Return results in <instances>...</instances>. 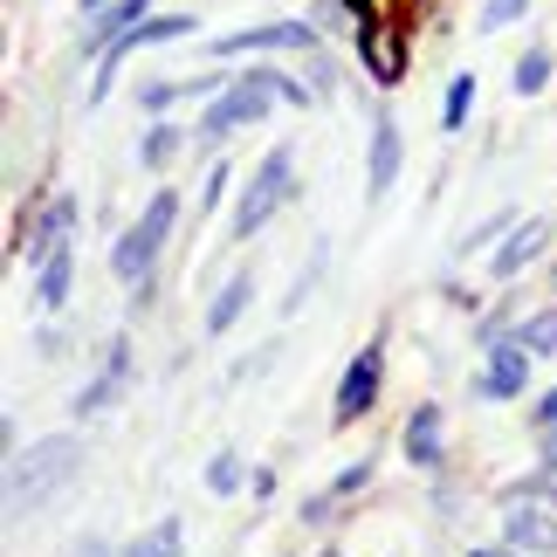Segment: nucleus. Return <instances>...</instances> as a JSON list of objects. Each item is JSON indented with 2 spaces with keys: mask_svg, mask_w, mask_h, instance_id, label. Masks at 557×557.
I'll return each mask as SVG.
<instances>
[{
  "mask_svg": "<svg viewBox=\"0 0 557 557\" xmlns=\"http://www.w3.org/2000/svg\"><path fill=\"white\" fill-rule=\"evenodd\" d=\"M83 468V441L76 434H49V441H35L28 455L14 461V509L21 503H49L62 482H70Z\"/></svg>",
  "mask_w": 557,
  "mask_h": 557,
  "instance_id": "1",
  "label": "nucleus"
},
{
  "mask_svg": "<svg viewBox=\"0 0 557 557\" xmlns=\"http://www.w3.org/2000/svg\"><path fill=\"white\" fill-rule=\"evenodd\" d=\"M283 97V76L275 70H248V76H234L227 90H221V103L207 111V124H200V145H221L234 124H255V117H269V103Z\"/></svg>",
  "mask_w": 557,
  "mask_h": 557,
  "instance_id": "2",
  "label": "nucleus"
},
{
  "mask_svg": "<svg viewBox=\"0 0 557 557\" xmlns=\"http://www.w3.org/2000/svg\"><path fill=\"white\" fill-rule=\"evenodd\" d=\"M289 165H296V152H289V145H275V152L262 159V173L248 180L242 207H234V234H255V227H262L275 207H283V193H289Z\"/></svg>",
  "mask_w": 557,
  "mask_h": 557,
  "instance_id": "3",
  "label": "nucleus"
},
{
  "mask_svg": "<svg viewBox=\"0 0 557 557\" xmlns=\"http://www.w3.org/2000/svg\"><path fill=\"white\" fill-rule=\"evenodd\" d=\"M358 55H366V76L379 83V90H393V83L406 76V35H399V21L372 14L366 28H358Z\"/></svg>",
  "mask_w": 557,
  "mask_h": 557,
  "instance_id": "4",
  "label": "nucleus"
},
{
  "mask_svg": "<svg viewBox=\"0 0 557 557\" xmlns=\"http://www.w3.org/2000/svg\"><path fill=\"white\" fill-rule=\"evenodd\" d=\"M372 399H379V345H366L345 366V385H337V426H351V420H366L372 413Z\"/></svg>",
  "mask_w": 557,
  "mask_h": 557,
  "instance_id": "5",
  "label": "nucleus"
},
{
  "mask_svg": "<svg viewBox=\"0 0 557 557\" xmlns=\"http://www.w3.org/2000/svg\"><path fill=\"white\" fill-rule=\"evenodd\" d=\"M523 379H530V351L523 345H496V351H488V366L475 372V393L482 399H517Z\"/></svg>",
  "mask_w": 557,
  "mask_h": 557,
  "instance_id": "6",
  "label": "nucleus"
},
{
  "mask_svg": "<svg viewBox=\"0 0 557 557\" xmlns=\"http://www.w3.org/2000/svg\"><path fill=\"white\" fill-rule=\"evenodd\" d=\"M186 28H193V14H159V21H145V28H132V35H124L111 55H103V76L90 83V97H103V90H111V70H117V62L132 55V49H152V41H180Z\"/></svg>",
  "mask_w": 557,
  "mask_h": 557,
  "instance_id": "7",
  "label": "nucleus"
},
{
  "mask_svg": "<svg viewBox=\"0 0 557 557\" xmlns=\"http://www.w3.org/2000/svg\"><path fill=\"white\" fill-rule=\"evenodd\" d=\"M221 55H255V49H310L317 55V28H304V21H275V28H248V35H227L213 41Z\"/></svg>",
  "mask_w": 557,
  "mask_h": 557,
  "instance_id": "8",
  "label": "nucleus"
},
{
  "mask_svg": "<svg viewBox=\"0 0 557 557\" xmlns=\"http://www.w3.org/2000/svg\"><path fill=\"white\" fill-rule=\"evenodd\" d=\"M503 530H509V544H517V550H550L557 544V517H550L544 503H523V496H509Z\"/></svg>",
  "mask_w": 557,
  "mask_h": 557,
  "instance_id": "9",
  "label": "nucleus"
},
{
  "mask_svg": "<svg viewBox=\"0 0 557 557\" xmlns=\"http://www.w3.org/2000/svg\"><path fill=\"white\" fill-rule=\"evenodd\" d=\"M544 242H550V221H517V227L503 234V248H496V262H488V269H496V275H517V269H530L544 255Z\"/></svg>",
  "mask_w": 557,
  "mask_h": 557,
  "instance_id": "10",
  "label": "nucleus"
},
{
  "mask_svg": "<svg viewBox=\"0 0 557 557\" xmlns=\"http://www.w3.org/2000/svg\"><path fill=\"white\" fill-rule=\"evenodd\" d=\"M145 8H152V0H111V8L97 14V28L83 35V49H103V55H111L117 41L132 35V21H145Z\"/></svg>",
  "mask_w": 557,
  "mask_h": 557,
  "instance_id": "11",
  "label": "nucleus"
},
{
  "mask_svg": "<svg viewBox=\"0 0 557 557\" xmlns=\"http://www.w3.org/2000/svg\"><path fill=\"white\" fill-rule=\"evenodd\" d=\"M152 262H159V242L145 227H124V242L111 255V269L124 275V283H152Z\"/></svg>",
  "mask_w": 557,
  "mask_h": 557,
  "instance_id": "12",
  "label": "nucleus"
},
{
  "mask_svg": "<svg viewBox=\"0 0 557 557\" xmlns=\"http://www.w3.org/2000/svg\"><path fill=\"white\" fill-rule=\"evenodd\" d=\"M406 455H413V468H441V406H420L406 420Z\"/></svg>",
  "mask_w": 557,
  "mask_h": 557,
  "instance_id": "13",
  "label": "nucleus"
},
{
  "mask_svg": "<svg viewBox=\"0 0 557 557\" xmlns=\"http://www.w3.org/2000/svg\"><path fill=\"white\" fill-rule=\"evenodd\" d=\"M393 180H399V124L385 117L379 132H372V173H366V186H372V193H385Z\"/></svg>",
  "mask_w": 557,
  "mask_h": 557,
  "instance_id": "14",
  "label": "nucleus"
},
{
  "mask_svg": "<svg viewBox=\"0 0 557 557\" xmlns=\"http://www.w3.org/2000/svg\"><path fill=\"white\" fill-rule=\"evenodd\" d=\"M248 296H255V275L242 269V275H234V283H227V289L207 304V331H213V337H221V331H234V317L248 310Z\"/></svg>",
  "mask_w": 557,
  "mask_h": 557,
  "instance_id": "15",
  "label": "nucleus"
},
{
  "mask_svg": "<svg viewBox=\"0 0 557 557\" xmlns=\"http://www.w3.org/2000/svg\"><path fill=\"white\" fill-rule=\"evenodd\" d=\"M70 283H76V255L62 248L55 262L35 275V304H41V310H62V304H70Z\"/></svg>",
  "mask_w": 557,
  "mask_h": 557,
  "instance_id": "16",
  "label": "nucleus"
},
{
  "mask_svg": "<svg viewBox=\"0 0 557 557\" xmlns=\"http://www.w3.org/2000/svg\"><path fill=\"white\" fill-rule=\"evenodd\" d=\"M517 345H523L530 358H550V351H557V310H537V317H523Z\"/></svg>",
  "mask_w": 557,
  "mask_h": 557,
  "instance_id": "17",
  "label": "nucleus"
},
{
  "mask_svg": "<svg viewBox=\"0 0 557 557\" xmlns=\"http://www.w3.org/2000/svg\"><path fill=\"white\" fill-rule=\"evenodd\" d=\"M132 557H186V530H180V517H165V523H152V537H145Z\"/></svg>",
  "mask_w": 557,
  "mask_h": 557,
  "instance_id": "18",
  "label": "nucleus"
},
{
  "mask_svg": "<svg viewBox=\"0 0 557 557\" xmlns=\"http://www.w3.org/2000/svg\"><path fill=\"white\" fill-rule=\"evenodd\" d=\"M550 83V49H523L517 55V97H537Z\"/></svg>",
  "mask_w": 557,
  "mask_h": 557,
  "instance_id": "19",
  "label": "nucleus"
},
{
  "mask_svg": "<svg viewBox=\"0 0 557 557\" xmlns=\"http://www.w3.org/2000/svg\"><path fill=\"white\" fill-rule=\"evenodd\" d=\"M173 221H180V193H152V207H145V234H152V242L165 248V234H173Z\"/></svg>",
  "mask_w": 557,
  "mask_h": 557,
  "instance_id": "20",
  "label": "nucleus"
},
{
  "mask_svg": "<svg viewBox=\"0 0 557 557\" xmlns=\"http://www.w3.org/2000/svg\"><path fill=\"white\" fill-rule=\"evenodd\" d=\"M317 275H324V242H317V248H310V262H304V269H296V283H289V304H283V317H296V310H304V304H310V289H317Z\"/></svg>",
  "mask_w": 557,
  "mask_h": 557,
  "instance_id": "21",
  "label": "nucleus"
},
{
  "mask_svg": "<svg viewBox=\"0 0 557 557\" xmlns=\"http://www.w3.org/2000/svg\"><path fill=\"white\" fill-rule=\"evenodd\" d=\"M180 138H186V132H173V124H152V132H145V145H138V159H145V165H165V159L180 152Z\"/></svg>",
  "mask_w": 557,
  "mask_h": 557,
  "instance_id": "22",
  "label": "nucleus"
},
{
  "mask_svg": "<svg viewBox=\"0 0 557 557\" xmlns=\"http://www.w3.org/2000/svg\"><path fill=\"white\" fill-rule=\"evenodd\" d=\"M468 103H475V76H455V83H447V132H461V117H468Z\"/></svg>",
  "mask_w": 557,
  "mask_h": 557,
  "instance_id": "23",
  "label": "nucleus"
},
{
  "mask_svg": "<svg viewBox=\"0 0 557 557\" xmlns=\"http://www.w3.org/2000/svg\"><path fill=\"white\" fill-rule=\"evenodd\" d=\"M207 488H213V496H234V488H242V455H213Z\"/></svg>",
  "mask_w": 557,
  "mask_h": 557,
  "instance_id": "24",
  "label": "nucleus"
},
{
  "mask_svg": "<svg viewBox=\"0 0 557 557\" xmlns=\"http://www.w3.org/2000/svg\"><path fill=\"white\" fill-rule=\"evenodd\" d=\"M173 97H193V83H173V76H159V83H145V111H165Z\"/></svg>",
  "mask_w": 557,
  "mask_h": 557,
  "instance_id": "25",
  "label": "nucleus"
},
{
  "mask_svg": "<svg viewBox=\"0 0 557 557\" xmlns=\"http://www.w3.org/2000/svg\"><path fill=\"white\" fill-rule=\"evenodd\" d=\"M509 227H517V213H496V221L468 227V242H461V248H488V242H496V234H509Z\"/></svg>",
  "mask_w": 557,
  "mask_h": 557,
  "instance_id": "26",
  "label": "nucleus"
},
{
  "mask_svg": "<svg viewBox=\"0 0 557 557\" xmlns=\"http://www.w3.org/2000/svg\"><path fill=\"white\" fill-rule=\"evenodd\" d=\"M523 14V0H482V28H509Z\"/></svg>",
  "mask_w": 557,
  "mask_h": 557,
  "instance_id": "27",
  "label": "nucleus"
},
{
  "mask_svg": "<svg viewBox=\"0 0 557 557\" xmlns=\"http://www.w3.org/2000/svg\"><path fill=\"white\" fill-rule=\"evenodd\" d=\"M366 482H372V461H351L345 475H337V488H331V496H358V488H366Z\"/></svg>",
  "mask_w": 557,
  "mask_h": 557,
  "instance_id": "28",
  "label": "nucleus"
},
{
  "mask_svg": "<svg viewBox=\"0 0 557 557\" xmlns=\"http://www.w3.org/2000/svg\"><path fill=\"white\" fill-rule=\"evenodd\" d=\"M227 193V165H213V180H207V193H200V207H213Z\"/></svg>",
  "mask_w": 557,
  "mask_h": 557,
  "instance_id": "29",
  "label": "nucleus"
},
{
  "mask_svg": "<svg viewBox=\"0 0 557 557\" xmlns=\"http://www.w3.org/2000/svg\"><path fill=\"white\" fill-rule=\"evenodd\" d=\"M537 426H550V434H557V393H544V399H537Z\"/></svg>",
  "mask_w": 557,
  "mask_h": 557,
  "instance_id": "30",
  "label": "nucleus"
},
{
  "mask_svg": "<svg viewBox=\"0 0 557 557\" xmlns=\"http://www.w3.org/2000/svg\"><path fill=\"white\" fill-rule=\"evenodd\" d=\"M468 557H496V550H468Z\"/></svg>",
  "mask_w": 557,
  "mask_h": 557,
  "instance_id": "31",
  "label": "nucleus"
},
{
  "mask_svg": "<svg viewBox=\"0 0 557 557\" xmlns=\"http://www.w3.org/2000/svg\"><path fill=\"white\" fill-rule=\"evenodd\" d=\"M324 557H345V550H324Z\"/></svg>",
  "mask_w": 557,
  "mask_h": 557,
  "instance_id": "32",
  "label": "nucleus"
}]
</instances>
